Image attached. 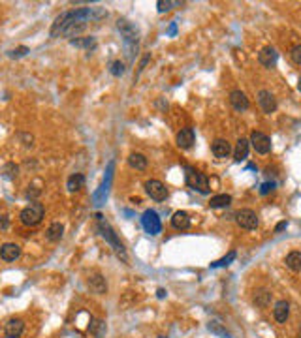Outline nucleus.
Returning <instances> with one entry per match:
<instances>
[{
    "label": "nucleus",
    "mask_w": 301,
    "mask_h": 338,
    "mask_svg": "<svg viewBox=\"0 0 301 338\" xmlns=\"http://www.w3.org/2000/svg\"><path fill=\"white\" fill-rule=\"evenodd\" d=\"M105 15L102 8H79L74 11H64L62 15L55 19L51 26V38L66 36V38H76L87 28V23L93 19H100Z\"/></svg>",
    "instance_id": "obj_1"
},
{
    "label": "nucleus",
    "mask_w": 301,
    "mask_h": 338,
    "mask_svg": "<svg viewBox=\"0 0 301 338\" xmlns=\"http://www.w3.org/2000/svg\"><path fill=\"white\" fill-rule=\"evenodd\" d=\"M96 224H98V231H100V235L105 239V243H109L111 245V248L115 250V254L119 255L122 261H126L128 257H126V250H124V245L119 241V237H117V233L113 231V228L105 222V218H103L102 214H96Z\"/></svg>",
    "instance_id": "obj_2"
},
{
    "label": "nucleus",
    "mask_w": 301,
    "mask_h": 338,
    "mask_svg": "<svg viewBox=\"0 0 301 338\" xmlns=\"http://www.w3.org/2000/svg\"><path fill=\"white\" fill-rule=\"evenodd\" d=\"M43 214H45V209H43L42 203H32V205H28L26 209L21 211V222L25 224V226H38L40 222L43 220Z\"/></svg>",
    "instance_id": "obj_3"
},
{
    "label": "nucleus",
    "mask_w": 301,
    "mask_h": 338,
    "mask_svg": "<svg viewBox=\"0 0 301 338\" xmlns=\"http://www.w3.org/2000/svg\"><path fill=\"white\" fill-rule=\"evenodd\" d=\"M187 184L200 194H209V178L196 169L187 168Z\"/></svg>",
    "instance_id": "obj_4"
},
{
    "label": "nucleus",
    "mask_w": 301,
    "mask_h": 338,
    "mask_svg": "<svg viewBox=\"0 0 301 338\" xmlns=\"http://www.w3.org/2000/svg\"><path fill=\"white\" fill-rule=\"evenodd\" d=\"M141 224H143V229H145L149 235H158L162 231V222L158 218V212L153 211V209H147L141 216Z\"/></svg>",
    "instance_id": "obj_5"
},
{
    "label": "nucleus",
    "mask_w": 301,
    "mask_h": 338,
    "mask_svg": "<svg viewBox=\"0 0 301 338\" xmlns=\"http://www.w3.org/2000/svg\"><path fill=\"white\" fill-rule=\"evenodd\" d=\"M235 222L239 224V228L243 229H256L260 224L258 216H256V212L250 211V209H241L237 214H235Z\"/></svg>",
    "instance_id": "obj_6"
},
{
    "label": "nucleus",
    "mask_w": 301,
    "mask_h": 338,
    "mask_svg": "<svg viewBox=\"0 0 301 338\" xmlns=\"http://www.w3.org/2000/svg\"><path fill=\"white\" fill-rule=\"evenodd\" d=\"M249 141L250 145H252V149L258 152V154H267V152L271 151V139H269V135H266L264 132H252Z\"/></svg>",
    "instance_id": "obj_7"
},
{
    "label": "nucleus",
    "mask_w": 301,
    "mask_h": 338,
    "mask_svg": "<svg viewBox=\"0 0 301 338\" xmlns=\"http://www.w3.org/2000/svg\"><path fill=\"white\" fill-rule=\"evenodd\" d=\"M145 192L155 201H164L166 197H168V188H166V184L164 182H160V180H156V178H151V180H147L145 182Z\"/></svg>",
    "instance_id": "obj_8"
},
{
    "label": "nucleus",
    "mask_w": 301,
    "mask_h": 338,
    "mask_svg": "<svg viewBox=\"0 0 301 338\" xmlns=\"http://www.w3.org/2000/svg\"><path fill=\"white\" fill-rule=\"evenodd\" d=\"M117 26H119V30L122 32V36H124L126 45H128V43H134V45L138 47V28L132 25L130 21H126V19H119V21H117Z\"/></svg>",
    "instance_id": "obj_9"
},
{
    "label": "nucleus",
    "mask_w": 301,
    "mask_h": 338,
    "mask_svg": "<svg viewBox=\"0 0 301 338\" xmlns=\"http://www.w3.org/2000/svg\"><path fill=\"white\" fill-rule=\"evenodd\" d=\"M211 151L215 154V158L218 160H226L230 154H232V145L228 143L226 139H215L211 145Z\"/></svg>",
    "instance_id": "obj_10"
},
{
    "label": "nucleus",
    "mask_w": 301,
    "mask_h": 338,
    "mask_svg": "<svg viewBox=\"0 0 301 338\" xmlns=\"http://www.w3.org/2000/svg\"><path fill=\"white\" fill-rule=\"evenodd\" d=\"M279 60V53L275 51V47H264L258 53V62L266 68H273Z\"/></svg>",
    "instance_id": "obj_11"
},
{
    "label": "nucleus",
    "mask_w": 301,
    "mask_h": 338,
    "mask_svg": "<svg viewBox=\"0 0 301 338\" xmlns=\"http://www.w3.org/2000/svg\"><path fill=\"white\" fill-rule=\"evenodd\" d=\"M194 141H196V134H194V130L190 126L187 128H181L179 134H177V145H179L181 149H190L192 145H194Z\"/></svg>",
    "instance_id": "obj_12"
},
{
    "label": "nucleus",
    "mask_w": 301,
    "mask_h": 338,
    "mask_svg": "<svg viewBox=\"0 0 301 338\" xmlns=\"http://www.w3.org/2000/svg\"><path fill=\"white\" fill-rule=\"evenodd\" d=\"M258 103L260 107L264 109V113H273L277 109V100L275 96L269 90H260L258 92Z\"/></svg>",
    "instance_id": "obj_13"
},
{
    "label": "nucleus",
    "mask_w": 301,
    "mask_h": 338,
    "mask_svg": "<svg viewBox=\"0 0 301 338\" xmlns=\"http://www.w3.org/2000/svg\"><path fill=\"white\" fill-rule=\"evenodd\" d=\"M23 331H25V323H23V320H19V318L9 320L8 323H6V327H4V333H6L8 338H19L23 335Z\"/></svg>",
    "instance_id": "obj_14"
},
{
    "label": "nucleus",
    "mask_w": 301,
    "mask_h": 338,
    "mask_svg": "<svg viewBox=\"0 0 301 338\" xmlns=\"http://www.w3.org/2000/svg\"><path fill=\"white\" fill-rule=\"evenodd\" d=\"M230 103H232V107L235 111H247L249 109V98L245 96V92H241V90H232L230 92Z\"/></svg>",
    "instance_id": "obj_15"
},
{
    "label": "nucleus",
    "mask_w": 301,
    "mask_h": 338,
    "mask_svg": "<svg viewBox=\"0 0 301 338\" xmlns=\"http://www.w3.org/2000/svg\"><path fill=\"white\" fill-rule=\"evenodd\" d=\"M19 255H21V246L19 245L6 243V245H2V248H0V257H2L4 261H15Z\"/></svg>",
    "instance_id": "obj_16"
},
{
    "label": "nucleus",
    "mask_w": 301,
    "mask_h": 338,
    "mask_svg": "<svg viewBox=\"0 0 301 338\" xmlns=\"http://www.w3.org/2000/svg\"><path fill=\"white\" fill-rule=\"evenodd\" d=\"M249 149H250L249 139L239 137V139H237V145H235V151H233V160L235 162L247 160V156H249Z\"/></svg>",
    "instance_id": "obj_17"
},
{
    "label": "nucleus",
    "mask_w": 301,
    "mask_h": 338,
    "mask_svg": "<svg viewBox=\"0 0 301 338\" xmlns=\"http://www.w3.org/2000/svg\"><path fill=\"white\" fill-rule=\"evenodd\" d=\"M273 316L279 323H286L288 316H290V304L288 301H277L275 308H273Z\"/></svg>",
    "instance_id": "obj_18"
},
{
    "label": "nucleus",
    "mask_w": 301,
    "mask_h": 338,
    "mask_svg": "<svg viewBox=\"0 0 301 338\" xmlns=\"http://www.w3.org/2000/svg\"><path fill=\"white\" fill-rule=\"evenodd\" d=\"M172 226L175 229H179V231H183V229H189L190 228V216L185 211H177L172 216Z\"/></svg>",
    "instance_id": "obj_19"
},
{
    "label": "nucleus",
    "mask_w": 301,
    "mask_h": 338,
    "mask_svg": "<svg viewBox=\"0 0 301 338\" xmlns=\"http://www.w3.org/2000/svg\"><path fill=\"white\" fill-rule=\"evenodd\" d=\"M89 287H91V291L96 293V295H102V293H105V289H107L105 280H103L100 274H95V276L89 278Z\"/></svg>",
    "instance_id": "obj_20"
},
{
    "label": "nucleus",
    "mask_w": 301,
    "mask_h": 338,
    "mask_svg": "<svg viewBox=\"0 0 301 338\" xmlns=\"http://www.w3.org/2000/svg\"><path fill=\"white\" fill-rule=\"evenodd\" d=\"M62 233H64V226H62L60 222H55V224L49 226L45 237H47V241H51V243H59L60 239H62Z\"/></svg>",
    "instance_id": "obj_21"
},
{
    "label": "nucleus",
    "mask_w": 301,
    "mask_h": 338,
    "mask_svg": "<svg viewBox=\"0 0 301 338\" xmlns=\"http://www.w3.org/2000/svg\"><path fill=\"white\" fill-rule=\"evenodd\" d=\"M85 186V175H81V173H74L72 177H68V182H66V188H68V192H78Z\"/></svg>",
    "instance_id": "obj_22"
},
{
    "label": "nucleus",
    "mask_w": 301,
    "mask_h": 338,
    "mask_svg": "<svg viewBox=\"0 0 301 338\" xmlns=\"http://www.w3.org/2000/svg\"><path fill=\"white\" fill-rule=\"evenodd\" d=\"M128 166L132 169H138V171H145L147 169V158L143 156V154H139V152H134V154H130Z\"/></svg>",
    "instance_id": "obj_23"
},
{
    "label": "nucleus",
    "mask_w": 301,
    "mask_h": 338,
    "mask_svg": "<svg viewBox=\"0 0 301 338\" xmlns=\"http://www.w3.org/2000/svg\"><path fill=\"white\" fill-rule=\"evenodd\" d=\"M284 263H286V267H288L290 270L300 272L301 270V252H290L288 255H286Z\"/></svg>",
    "instance_id": "obj_24"
},
{
    "label": "nucleus",
    "mask_w": 301,
    "mask_h": 338,
    "mask_svg": "<svg viewBox=\"0 0 301 338\" xmlns=\"http://www.w3.org/2000/svg\"><path fill=\"white\" fill-rule=\"evenodd\" d=\"M230 203H232V195L220 194V195H213V197H211L209 207H211V209H222V207H228Z\"/></svg>",
    "instance_id": "obj_25"
},
{
    "label": "nucleus",
    "mask_w": 301,
    "mask_h": 338,
    "mask_svg": "<svg viewBox=\"0 0 301 338\" xmlns=\"http://www.w3.org/2000/svg\"><path fill=\"white\" fill-rule=\"evenodd\" d=\"M72 45H76V47H87V49H95L96 47V40L91 36V38H76V40H70Z\"/></svg>",
    "instance_id": "obj_26"
},
{
    "label": "nucleus",
    "mask_w": 301,
    "mask_h": 338,
    "mask_svg": "<svg viewBox=\"0 0 301 338\" xmlns=\"http://www.w3.org/2000/svg\"><path fill=\"white\" fill-rule=\"evenodd\" d=\"M89 331H91L96 338L103 337V335H105V323L100 320H93V323L89 325Z\"/></svg>",
    "instance_id": "obj_27"
},
{
    "label": "nucleus",
    "mask_w": 301,
    "mask_h": 338,
    "mask_svg": "<svg viewBox=\"0 0 301 338\" xmlns=\"http://www.w3.org/2000/svg\"><path fill=\"white\" fill-rule=\"evenodd\" d=\"M271 301V293L269 291H266V289H262V291H258L256 295H254V303L258 304V306H267V303Z\"/></svg>",
    "instance_id": "obj_28"
},
{
    "label": "nucleus",
    "mask_w": 301,
    "mask_h": 338,
    "mask_svg": "<svg viewBox=\"0 0 301 338\" xmlns=\"http://www.w3.org/2000/svg\"><path fill=\"white\" fill-rule=\"evenodd\" d=\"M209 331H211V333H215V335H218V337H222V338H230V333H228V331H224L222 325H220L218 321H211V323H209Z\"/></svg>",
    "instance_id": "obj_29"
},
{
    "label": "nucleus",
    "mask_w": 301,
    "mask_h": 338,
    "mask_svg": "<svg viewBox=\"0 0 301 338\" xmlns=\"http://www.w3.org/2000/svg\"><path fill=\"white\" fill-rule=\"evenodd\" d=\"M124 62H120V60H115V62H111L109 64V72H111V76L115 77H120L122 74H124Z\"/></svg>",
    "instance_id": "obj_30"
},
{
    "label": "nucleus",
    "mask_w": 301,
    "mask_h": 338,
    "mask_svg": "<svg viewBox=\"0 0 301 338\" xmlns=\"http://www.w3.org/2000/svg\"><path fill=\"white\" fill-rule=\"evenodd\" d=\"M17 171H19V168L15 166V164H6L4 169H2V175H4L6 178H13L15 175H17Z\"/></svg>",
    "instance_id": "obj_31"
},
{
    "label": "nucleus",
    "mask_w": 301,
    "mask_h": 338,
    "mask_svg": "<svg viewBox=\"0 0 301 338\" xmlns=\"http://www.w3.org/2000/svg\"><path fill=\"white\" fill-rule=\"evenodd\" d=\"M233 259H235V252H230L226 257H222V259H218V261H215V263H211V267H213V269H216V267H226V265H230Z\"/></svg>",
    "instance_id": "obj_32"
},
{
    "label": "nucleus",
    "mask_w": 301,
    "mask_h": 338,
    "mask_svg": "<svg viewBox=\"0 0 301 338\" xmlns=\"http://www.w3.org/2000/svg\"><path fill=\"white\" fill-rule=\"evenodd\" d=\"M158 11L160 13H164V11H170V9H173V6H181V2H170V0H160L158 4Z\"/></svg>",
    "instance_id": "obj_33"
},
{
    "label": "nucleus",
    "mask_w": 301,
    "mask_h": 338,
    "mask_svg": "<svg viewBox=\"0 0 301 338\" xmlns=\"http://www.w3.org/2000/svg\"><path fill=\"white\" fill-rule=\"evenodd\" d=\"M290 59H292L296 64H300L301 66V43L300 45H296V47H292V51H290Z\"/></svg>",
    "instance_id": "obj_34"
},
{
    "label": "nucleus",
    "mask_w": 301,
    "mask_h": 338,
    "mask_svg": "<svg viewBox=\"0 0 301 338\" xmlns=\"http://www.w3.org/2000/svg\"><path fill=\"white\" fill-rule=\"evenodd\" d=\"M26 53H28V47H19V49H15V51H9V57L15 59V57H23Z\"/></svg>",
    "instance_id": "obj_35"
},
{
    "label": "nucleus",
    "mask_w": 301,
    "mask_h": 338,
    "mask_svg": "<svg viewBox=\"0 0 301 338\" xmlns=\"http://www.w3.org/2000/svg\"><path fill=\"white\" fill-rule=\"evenodd\" d=\"M273 182H266V184H262V188H260V194L262 195H266V194H269L271 190H273Z\"/></svg>",
    "instance_id": "obj_36"
},
{
    "label": "nucleus",
    "mask_w": 301,
    "mask_h": 338,
    "mask_svg": "<svg viewBox=\"0 0 301 338\" xmlns=\"http://www.w3.org/2000/svg\"><path fill=\"white\" fill-rule=\"evenodd\" d=\"M286 228H288V222H286V220H284V222H279V224H277V228H275V233H281V231L286 229Z\"/></svg>",
    "instance_id": "obj_37"
},
{
    "label": "nucleus",
    "mask_w": 301,
    "mask_h": 338,
    "mask_svg": "<svg viewBox=\"0 0 301 338\" xmlns=\"http://www.w3.org/2000/svg\"><path fill=\"white\" fill-rule=\"evenodd\" d=\"M8 228V218L6 216H0V229H6Z\"/></svg>",
    "instance_id": "obj_38"
},
{
    "label": "nucleus",
    "mask_w": 301,
    "mask_h": 338,
    "mask_svg": "<svg viewBox=\"0 0 301 338\" xmlns=\"http://www.w3.org/2000/svg\"><path fill=\"white\" fill-rule=\"evenodd\" d=\"M164 295H166V291H164V289H158V297H160V299H162Z\"/></svg>",
    "instance_id": "obj_39"
},
{
    "label": "nucleus",
    "mask_w": 301,
    "mask_h": 338,
    "mask_svg": "<svg viewBox=\"0 0 301 338\" xmlns=\"http://www.w3.org/2000/svg\"><path fill=\"white\" fill-rule=\"evenodd\" d=\"M298 88H300V92H301V76H300V79H298Z\"/></svg>",
    "instance_id": "obj_40"
},
{
    "label": "nucleus",
    "mask_w": 301,
    "mask_h": 338,
    "mask_svg": "<svg viewBox=\"0 0 301 338\" xmlns=\"http://www.w3.org/2000/svg\"><path fill=\"white\" fill-rule=\"evenodd\" d=\"M158 338H166V337H158Z\"/></svg>",
    "instance_id": "obj_41"
}]
</instances>
